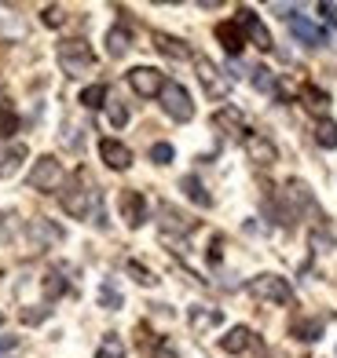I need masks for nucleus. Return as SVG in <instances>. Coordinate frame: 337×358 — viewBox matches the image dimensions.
Here are the masks:
<instances>
[{"label": "nucleus", "mask_w": 337, "mask_h": 358, "mask_svg": "<svg viewBox=\"0 0 337 358\" xmlns=\"http://www.w3.org/2000/svg\"><path fill=\"white\" fill-rule=\"evenodd\" d=\"M92 201H95V190H92V183H88V172L81 169V172L70 179V187L62 190V208H67L74 220H85Z\"/></svg>", "instance_id": "obj_1"}, {"label": "nucleus", "mask_w": 337, "mask_h": 358, "mask_svg": "<svg viewBox=\"0 0 337 358\" xmlns=\"http://www.w3.org/2000/svg\"><path fill=\"white\" fill-rule=\"evenodd\" d=\"M59 62H62V70H67L70 77H81V73H88L95 66V55H92L88 41L74 37V41H62L59 44Z\"/></svg>", "instance_id": "obj_2"}, {"label": "nucleus", "mask_w": 337, "mask_h": 358, "mask_svg": "<svg viewBox=\"0 0 337 358\" xmlns=\"http://www.w3.org/2000/svg\"><path fill=\"white\" fill-rule=\"evenodd\" d=\"M249 296L264 300V303H290L294 289H290L286 278H279V274H261V278L249 282Z\"/></svg>", "instance_id": "obj_3"}, {"label": "nucleus", "mask_w": 337, "mask_h": 358, "mask_svg": "<svg viewBox=\"0 0 337 358\" xmlns=\"http://www.w3.org/2000/svg\"><path fill=\"white\" fill-rule=\"evenodd\" d=\"M162 110L169 113L172 121H191V117H195V103H191L187 88L176 85V80H165V88H162Z\"/></svg>", "instance_id": "obj_4"}, {"label": "nucleus", "mask_w": 337, "mask_h": 358, "mask_svg": "<svg viewBox=\"0 0 337 358\" xmlns=\"http://www.w3.org/2000/svg\"><path fill=\"white\" fill-rule=\"evenodd\" d=\"M29 187L41 190V194H52L62 187V165L55 157H41L34 169H29Z\"/></svg>", "instance_id": "obj_5"}, {"label": "nucleus", "mask_w": 337, "mask_h": 358, "mask_svg": "<svg viewBox=\"0 0 337 358\" xmlns=\"http://www.w3.org/2000/svg\"><path fill=\"white\" fill-rule=\"evenodd\" d=\"M128 85H132L136 95H143V99H151V95H162L165 88V77L158 73L154 66H136L132 73H128Z\"/></svg>", "instance_id": "obj_6"}, {"label": "nucleus", "mask_w": 337, "mask_h": 358, "mask_svg": "<svg viewBox=\"0 0 337 358\" xmlns=\"http://www.w3.org/2000/svg\"><path fill=\"white\" fill-rule=\"evenodd\" d=\"M195 66H198V80H202L205 95H209V99H223V95H228V77H220V70L205 55L195 59Z\"/></svg>", "instance_id": "obj_7"}, {"label": "nucleus", "mask_w": 337, "mask_h": 358, "mask_svg": "<svg viewBox=\"0 0 337 358\" xmlns=\"http://www.w3.org/2000/svg\"><path fill=\"white\" fill-rule=\"evenodd\" d=\"M235 22H238V29H246V34L253 37V44L261 48V52H271V48H275V44H271V34L264 29V22L256 19L253 8H238V19Z\"/></svg>", "instance_id": "obj_8"}, {"label": "nucleus", "mask_w": 337, "mask_h": 358, "mask_svg": "<svg viewBox=\"0 0 337 358\" xmlns=\"http://www.w3.org/2000/svg\"><path fill=\"white\" fill-rule=\"evenodd\" d=\"M242 143H246V154H249V161H256V165H271V161L279 157L275 143H271L268 136H261V132H249Z\"/></svg>", "instance_id": "obj_9"}, {"label": "nucleus", "mask_w": 337, "mask_h": 358, "mask_svg": "<svg viewBox=\"0 0 337 358\" xmlns=\"http://www.w3.org/2000/svg\"><path fill=\"white\" fill-rule=\"evenodd\" d=\"M99 154H103V161L114 172H125L128 165H132V150H128L125 143H118V139H103L99 143Z\"/></svg>", "instance_id": "obj_10"}, {"label": "nucleus", "mask_w": 337, "mask_h": 358, "mask_svg": "<svg viewBox=\"0 0 337 358\" xmlns=\"http://www.w3.org/2000/svg\"><path fill=\"white\" fill-rule=\"evenodd\" d=\"M121 216L128 227H139L143 220H147V201H143L139 190H125L121 194Z\"/></svg>", "instance_id": "obj_11"}, {"label": "nucleus", "mask_w": 337, "mask_h": 358, "mask_svg": "<svg viewBox=\"0 0 337 358\" xmlns=\"http://www.w3.org/2000/svg\"><path fill=\"white\" fill-rule=\"evenodd\" d=\"M213 124L223 128L228 136H238V139H246V136H249V128H246V121H242V113H238L235 106L216 110V113H213Z\"/></svg>", "instance_id": "obj_12"}, {"label": "nucleus", "mask_w": 337, "mask_h": 358, "mask_svg": "<svg viewBox=\"0 0 337 358\" xmlns=\"http://www.w3.org/2000/svg\"><path fill=\"white\" fill-rule=\"evenodd\" d=\"M220 348L228 351V355H242V351H249V348H256V336L246 329V325H235V329L220 340Z\"/></svg>", "instance_id": "obj_13"}, {"label": "nucleus", "mask_w": 337, "mask_h": 358, "mask_svg": "<svg viewBox=\"0 0 337 358\" xmlns=\"http://www.w3.org/2000/svg\"><path fill=\"white\" fill-rule=\"evenodd\" d=\"M290 29H294V37H297L301 44H308V48H319V44H326V41H330L312 19H294Z\"/></svg>", "instance_id": "obj_14"}, {"label": "nucleus", "mask_w": 337, "mask_h": 358, "mask_svg": "<svg viewBox=\"0 0 337 358\" xmlns=\"http://www.w3.org/2000/svg\"><path fill=\"white\" fill-rule=\"evenodd\" d=\"M187 322H191V329H195V333H205V329H216V325L223 322V315L216 311V307H191Z\"/></svg>", "instance_id": "obj_15"}, {"label": "nucleus", "mask_w": 337, "mask_h": 358, "mask_svg": "<svg viewBox=\"0 0 337 358\" xmlns=\"http://www.w3.org/2000/svg\"><path fill=\"white\" fill-rule=\"evenodd\" d=\"M216 37H220L223 48H228V55H231V59L242 52V44H246V37H242V29H238V22H220V26H216Z\"/></svg>", "instance_id": "obj_16"}, {"label": "nucleus", "mask_w": 337, "mask_h": 358, "mask_svg": "<svg viewBox=\"0 0 337 358\" xmlns=\"http://www.w3.org/2000/svg\"><path fill=\"white\" fill-rule=\"evenodd\" d=\"M154 48L162 55H169V59H176V62H184V59H191V48L184 44V41H176V37H169V34H154Z\"/></svg>", "instance_id": "obj_17"}, {"label": "nucleus", "mask_w": 337, "mask_h": 358, "mask_svg": "<svg viewBox=\"0 0 337 358\" xmlns=\"http://www.w3.org/2000/svg\"><path fill=\"white\" fill-rule=\"evenodd\" d=\"M162 216H165V220H162V231H165V234H172V231H176V234H191V231H195V220L180 216L172 205H162Z\"/></svg>", "instance_id": "obj_18"}, {"label": "nucleus", "mask_w": 337, "mask_h": 358, "mask_svg": "<svg viewBox=\"0 0 337 358\" xmlns=\"http://www.w3.org/2000/svg\"><path fill=\"white\" fill-rule=\"evenodd\" d=\"M249 80H253V88L264 92V95H275V92H279V80H275V73H271L268 66H253Z\"/></svg>", "instance_id": "obj_19"}, {"label": "nucleus", "mask_w": 337, "mask_h": 358, "mask_svg": "<svg viewBox=\"0 0 337 358\" xmlns=\"http://www.w3.org/2000/svg\"><path fill=\"white\" fill-rule=\"evenodd\" d=\"M184 194H187V198L191 201H195V205H202V208H209L213 205V198H209V194H205V187L198 183V176H184Z\"/></svg>", "instance_id": "obj_20"}, {"label": "nucleus", "mask_w": 337, "mask_h": 358, "mask_svg": "<svg viewBox=\"0 0 337 358\" xmlns=\"http://www.w3.org/2000/svg\"><path fill=\"white\" fill-rule=\"evenodd\" d=\"M128 41H132V37H128V29H125V26H114V29L106 34V52L114 55V59H121V55L128 52Z\"/></svg>", "instance_id": "obj_21"}, {"label": "nucleus", "mask_w": 337, "mask_h": 358, "mask_svg": "<svg viewBox=\"0 0 337 358\" xmlns=\"http://www.w3.org/2000/svg\"><path fill=\"white\" fill-rule=\"evenodd\" d=\"M99 307H106V311H118V307H121V289H118L114 278H106L99 285Z\"/></svg>", "instance_id": "obj_22"}, {"label": "nucleus", "mask_w": 337, "mask_h": 358, "mask_svg": "<svg viewBox=\"0 0 337 358\" xmlns=\"http://www.w3.org/2000/svg\"><path fill=\"white\" fill-rule=\"evenodd\" d=\"M315 143L326 146V150H333V146H337V121H330V117L319 121L315 124Z\"/></svg>", "instance_id": "obj_23"}, {"label": "nucleus", "mask_w": 337, "mask_h": 358, "mask_svg": "<svg viewBox=\"0 0 337 358\" xmlns=\"http://www.w3.org/2000/svg\"><path fill=\"white\" fill-rule=\"evenodd\" d=\"M95 358H125V344H121L114 333H106L103 344H99V351H95Z\"/></svg>", "instance_id": "obj_24"}, {"label": "nucleus", "mask_w": 337, "mask_h": 358, "mask_svg": "<svg viewBox=\"0 0 337 358\" xmlns=\"http://www.w3.org/2000/svg\"><path fill=\"white\" fill-rule=\"evenodd\" d=\"M294 333H297L301 340H319V336H323V322H319V318H308V322H294Z\"/></svg>", "instance_id": "obj_25"}, {"label": "nucleus", "mask_w": 337, "mask_h": 358, "mask_svg": "<svg viewBox=\"0 0 337 358\" xmlns=\"http://www.w3.org/2000/svg\"><path fill=\"white\" fill-rule=\"evenodd\" d=\"M81 103H85L88 110H99V106L106 103V85H92V88H85V92H81Z\"/></svg>", "instance_id": "obj_26"}, {"label": "nucleus", "mask_w": 337, "mask_h": 358, "mask_svg": "<svg viewBox=\"0 0 337 358\" xmlns=\"http://www.w3.org/2000/svg\"><path fill=\"white\" fill-rule=\"evenodd\" d=\"M62 292H67V282L59 274H44V300H59Z\"/></svg>", "instance_id": "obj_27"}, {"label": "nucleus", "mask_w": 337, "mask_h": 358, "mask_svg": "<svg viewBox=\"0 0 337 358\" xmlns=\"http://www.w3.org/2000/svg\"><path fill=\"white\" fill-rule=\"evenodd\" d=\"M128 274H132V278L139 282V285H154L158 278H154V274L147 271V267H143V264H136V259H128Z\"/></svg>", "instance_id": "obj_28"}, {"label": "nucleus", "mask_w": 337, "mask_h": 358, "mask_svg": "<svg viewBox=\"0 0 337 358\" xmlns=\"http://www.w3.org/2000/svg\"><path fill=\"white\" fill-rule=\"evenodd\" d=\"M301 95L308 99V106H312V110H326V103H330V99H326V92H319V88H312V85L304 88Z\"/></svg>", "instance_id": "obj_29"}, {"label": "nucleus", "mask_w": 337, "mask_h": 358, "mask_svg": "<svg viewBox=\"0 0 337 358\" xmlns=\"http://www.w3.org/2000/svg\"><path fill=\"white\" fill-rule=\"evenodd\" d=\"M62 22H67V11H62L59 4H48V8H44V26L55 29V26H62Z\"/></svg>", "instance_id": "obj_30"}, {"label": "nucleus", "mask_w": 337, "mask_h": 358, "mask_svg": "<svg viewBox=\"0 0 337 358\" xmlns=\"http://www.w3.org/2000/svg\"><path fill=\"white\" fill-rule=\"evenodd\" d=\"M106 117H110V124H114V128H121V124L128 121V110H125V106H121V103L114 99V103L106 106Z\"/></svg>", "instance_id": "obj_31"}, {"label": "nucleus", "mask_w": 337, "mask_h": 358, "mask_svg": "<svg viewBox=\"0 0 337 358\" xmlns=\"http://www.w3.org/2000/svg\"><path fill=\"white\" fill-rule=\"evenodd\" d=\"M151 157H154V165H169V161H172V146L169 143H154Z\"/></svg>", "instance_id": "obj_32"}, {"label": "nucleus", "mask_w": 337, "mask_h": 358, "mask_svg": "<svg viewBox=\"0 0 337 358\" xmlns=\"http://www.w3.org/2000/svg\"><path fill=\"white\" fill-rule=\"evenodd\" d=\"M15 128H19V117H15L11 110H0V139H4V136H11Z\"/></svg>", "instance_id": "obj_33"}, {"label": "nucleus", "mask_w": 337, "mask_h": 358, "mask_svg": "<svg viewBox=\"0 0 337 358\" xmlns=\"http://www.w3.org/2000/svg\"><path fill=\"white\" fill-rule=\"evenodd\" d=\"M154 358H180L172 348V340H158V348H154Z\"/></svg>", "instance_id": "obj_34"}, {"label": "nucleus", "mask_w": 337, "mask_h": 358, "mask_svg": "<svg viewBox=\"0 0 337 358\" xmlns=\"http://www.w3.org/2000/svg\"><path fill=\"white\" fill-rule=\"evenodd\" d=\"M319 15H323L330 26H337V4H319Z\"/></svg>", "instance_id": "obj_35"}, {"label": "nucleus", "mask_w": 337, "mask_h": 358, "mask_svg": "<svg viewBox=\"0 0 337 358\" xmlns=\"http://www.w3.org/2000/svg\"><path fill=\"white\" fill-rule=\"evenodd\" d=\"M26 150H22V146H15V150L8 154V165H4V172H11V169H19V157H22Z\"/></svg>", "instance_id": "obj_36"}, {"label": "nucleus", "mask_w": 337, "mask_h": 358, "mask_svg": "<svg viewBox=\"0 0 337 358\" xmlns=\"http://www.w3.org/2000/svg\"><path fill=\"white\" fill-rule=\"evenodd\" d=\"M41 318H48V307H41V311H22V322H29V325L41 322Z\"/></svg>", "instance_id": "obj_37"}, {"label": "nucleus", "mask_w": 337, "mask_h": 358, "mask_svg": "<svg viewBox=\"0 0 337 358\" xmlns=\"http://www.w3.org/2000/svg\"><path fill=\"white\" fill-rule=\"evenodd\" d=\"M15 344H19V336H0V351H11Z\"/></svg>", "instance_id": "obj_38"}, {"label": "nucleus", "mask_w": 337, "mask_h": 358, "mask_svg": "<svg viewBox=\"0 0 337 358\" xmlns=\"http://www.w3.org/2000/svg\"><path fill=\"white\" fill-rule=\"evenodd\" d=\"M0 322H4V315H0Z\"/></svg>", "instance_id": "obj_39"}]
</instances>
